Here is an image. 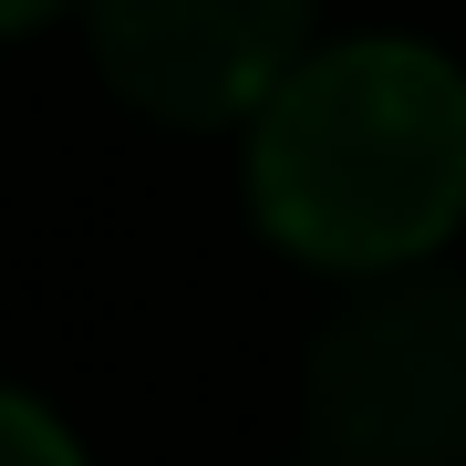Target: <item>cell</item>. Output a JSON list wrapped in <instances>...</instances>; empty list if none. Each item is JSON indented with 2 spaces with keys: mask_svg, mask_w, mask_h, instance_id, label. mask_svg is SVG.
<instances>
[{
  "mask_svg": "<svg viewBox=\"0 0 466 466\" xmlns=\"http://www.w3.org/2000/svg\"><path fill=\"white\" fill-rule=\"evenodd\" d=\"M321 466H466V280L404 269L363 290L300 373Z\"/></svg>",
  "mask_w": 466,
  "mask_h": 466,
  "instance_id": "7a4b0ae2",
  "label": "cell"
},
{
  "mask_svg": "<svg viewBox=\"0 0 466 466\" xmlns=\"http://www.w3.org/2000/svg\"><path fill=\"white\" fill-rule=\"evenodd\" d=\"M63 0H0V32H32V21H52Z\"/></svg>",
  "mask_w": 466,
  "mask_h": 466,
  "instance_id": "5b68a950",
  "label": "cell"
},
{
  "mask_svg": "<svg viewBox=\"0 0 466 466\" xmlns=\"http://www.w3.org/2000/svg\"><path fill=\"white\" fill-rule=\"evenodd\" d=\"M94 63L156 125H238L290 73L311 0H84Z\"/></svg>",
  "mask_w": 466,
  "mask_h": 466,
  "instance_id": "3957f363",
  "label": "cell"
},
{
  "mask_svg": "<svg viewBox=\"0 0 466 466\" xmlns=\"http://www.w3.org/2000/svg\"><path fill=\"white\" fill-rule=\"evenodd\" d=\"M0 466H84V456L32 394H0Z\"/></svg>",
  "mask_w": 466,
  "mask_h": 466,
  "instance_id": "277c9868",
  "label": "cell"
},
{
  "mask_svg": "<svg viewBox=\"0 0 466 466\" xmlns=\"http://www.w3.org/2000/svg\"><path fill=\"white\" fill-rule=\"evenodd\" d=\"M249 208L321 269L425 259L466 218V73L425 42L290 52L249 104Z\"/></svg>",
  "mask_w": 466,
  "mask_h": 466,
  "instance_id": "6da1fadb",
  "label": "cell"
}]
</instances>
